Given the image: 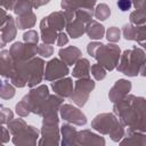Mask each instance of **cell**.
Instances as JSON below:
<instances>
[{"instance_id": "obj_7", "label": "cell", "mask_w": 146, "mask_h": 146, "mask_svg": "<svg viewBox=\"0 0 146 146\" xmlns=\"http://www.w3.org/2000/svg\"><path fill=\"white\" fill-rule=\"evenodd\" d=\"M107 39L111 40V41H117L120 39V32L115 27H112L107 31Z\"/></svg>"}, {"instance_id": "obj_3", "label": "cell", "mask_w": 146, "mask_h": 146, "mask_svg": "<svg viewBox=\"0 0 146 146\" xmlns=\"http://www.w3.org/2000/svg\"><path fill=\"white\" fill-rule=\"evenodd\" d=\"M52 88L56 89V91L58 94L62 92V90H65V96H68L70 95V90H71V80L70 79H66L65 81H59V82H56V83H52Z\"/></svg>"}, {"instance_id": "obj_6", "label": "cell", "mask_w": 146, "mask_h": 146, "mask_svg": "<svg viewBox=\"0 0 146 146\" xmlns=\"http://www.w3.org/2000/svg\"><path fill=\"white\" fill-rule=\"evenodd\" d=\"M91 71H92V74L95 75V78L97 80H100V79H103L105 76V71L102 68L100 65H94Z\"/></svg>"}, {"instance_id": "obj_8", "label": "cell", "mask_w": 146, "mask_h": 146, "mask_svg": "<svg viewBox=\"0 0 146 146\" xmlns=\"http://www.w3.org/2000/svg\"><path fill=\"white\" fill-rule=\"evenodd\" d=\"M117 6L122 11H125L131 7V1L130 0H119L117 1Z\"/></svg>"}, {"instance_id": "obj_9", "label": "cell", "mask_w": 146, "mask_h": 146, "mask_svg": "<svg viewBox=\"0 0 146 146\" xmlns=\"http://www.w3.org/2000/svg\"><path fill=\"white\" fill-rule=\"evenodd\" d=\"M1 84H2V82H1V80H0V88H1Z\"/></svg>"}, {"instance_id": "obj_1", "label": "cell", "mask_w": 146, "mask_h": 146, "mask_svg": "<svg viewBox=\"0 0 146 146\" xmlns=\"http://www.w3.org/2000/svg\"><path fill=\"white\" fill-rule=\"evenodd\" d=\"M67 73H68V70L63 63H60L58 59H52L50 63H48V72L46 74V79L50 74H54V76H52V79H54V78H59V76L66 75Z\"/></svg>"}, {"instance_id": "obj_5", "label": "cell", "mask_w": 146, "mask_h": 146, "mask_svg": "<svg viewBox=\"0 0 146 146\" xmlns=\"http://www.w3.org/2000/svg\"><path fill=\"white\" fill-rule=\"evenodd\" d=\"M95 15H96V17H97L98 19L104 21V19H106V18L108 17V15H110V9H108V7H107L106 5L102 3V5H99V6L97 7Z\"/></svg>"}, {"instance_id": "obj_4", "label": "cell", "mask_w": 146, "mask_h": 146, "mask_svg": "<svg viewBox=\"0 0 146 146\" xmlns=\"http://www.w3.org/2000/svg\"><path fill=\"white\" fill-rule=\"evenodd\" d=\"M88 68H89V63H88V60H87V59H81V60L78 62L76 67H75V70H74V72H73V75L76 76L78 73L81 72V73H80V76H82V75H86V76H87V75L89 74V73H88Z\"/></svg>"}, {"instance_id": "obj_2", "label": "cell", "mask_w": 146, "mask_h": 146, "mask_svg": "<svg viewBox=\"0 0 146 146\" xmlns=\"http://www.w3.org/2000/svg\"><path fill=\"white\" fill-rule=\"evenodd\" d=\"M87 33L91 39H100L104 34V27L96 22H91L88 26Z\"/></svg>"}]
</instances>
